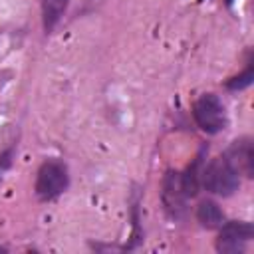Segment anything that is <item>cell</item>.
<instances>
[{"mask_svg": "<svg viewBox=\"0 0 254 254\" xmlns=\"http://www.w3.org/2000/svg\"><path fill=\"white\" fill-rule=\"evenodd\" d=\"M200 187H204L208 192L218 194V196H230L238 190L240 187V175L238 171L230 165V161L220 155L212 159L208 165L202 167L200 173Z\"/></svg>", "mask_w": 254, "mask_h": 254, "instance_id": "obj_1", "label": "cell"}, {"mask_svg": "<svg viewBox=\"0 0 254 254\" xmlns=\"http://www.w3.org/2000/svg\"><path fill=\"white\" fill-rule=\"evenodd\" d=\"M192 117H194V123L198 125V129L204 131L206 135H216V133L224 131L228 125L226 107L220 101V97L214 93H202L194 101Z\"/></svg>", "mask_w": 254, "mask_h": 254, "instance_id": "obj_2", "label": "cell"}, {"mask_svg": "<svg viewBox=\"0 0 254 254\" xmlns=\"http://www.w3.org/2000/svg\"><path fill=\"white\" fill-rule=\"evenodd\" d=\"M69 185V173L65 163L56 161V159H48L42 163V167L38 169V177H36V196L44 202L58 198Z\"/></svg>", "mask_w": 254, "mask_h": 254, "instance_id": "obj_3", "label": "cell"}, {"mask_svg": "<svg viewBox=\"0 0 254 254\" xmlns=\"http://www.w3.org/2000/svg\"><path fill=\"white\" fill-rule=\"evenodd\" d=\"M254 238V226L246 220H230L218 228L216 250L222 254H236L246 248V244Z\"/></svg>", "mask_w": 254, "mask_h": 254, "instance_id": "obj_4", "label": "cell"}, {"mask_svg": "<svg viewBox=\"0 0 254 254\" xmlns=\"http://www.w3.org/2000/svg\"><path fill=\"white\" fill-rule=\"evenodd\" d=\"M161 200L171 218H183L187 212V200L189 194L183 185V177L179 171H167L163 179V189H161Z\"/></svg>", "mask_w": 254, "mask_h": 254, "instance_id": "obj_5", "label": "cell"}, {"mask_svg": "<svg viewBox=\"0 0 254 254\" xmlns=\"http://www.w3.org/2000/svg\"><path fill=\"white\" fill-rule=\"evenodd\" d=\"M224 157L238 171V175L252 179V175H254V147H252L250 137H240V139L232 141V145L228 147Z\"/></svg>", "mask_w": 254, "mask_h": 254, "instance_id": "obj_6", "label": "cell"}, {"mask_svg": "<svg viewBox=\"0 0 254 254\" xmlns=\"http://www.w3.org/2000/svg\"><path fill=\"white\" fill-rule=\"evenodd\" d=\"M196 220L200 222L202 228L214 230V228H220L224 224V212L218 206V202L206 198L196 206Z\"/></svg>", "mask_w": 254, "mask_h": 254, "instance_id": "obj_7", "label": "cell"}, {"mask_svg": "<svg viewBox=\"0 0 254 254\" xmlns=\"http://www.w3.org/2000/svg\"><path fill=\"white\" fill-rule=\"evenodd\" d=\"M204 149L198 151V155L194 157V161L189 165V169L185 173H181L183 177V185H185V190L189 194V198H192L198 189H200V173H202V167H204Z\"/></svg>", "mask_w": 254, "mask_h": 254, "instance_id": "obj_8", "label": "cell"}, {"mask_svg": "<svg viewBox=\"0 0 254 254\" xmlns=\"http://www.w3.org/2000/svg\"><path fill=\"white\" fill-rule=\"evenodd\" d=\"M67 2L69 0H42V22L46 32H52L56 24L62 20L67 8Z\"/></svg>", "mask_w": 254, "mask_h": 254, "instance_id": "obj_9", "label": "cell"}, {"mask_svg": "<svg viewBox=\"0 0 254 254\" xmlns=\"http://www.w3.org/2000/svg\"><path fill=\"white\" fill-rule=\"evenodd\" d=\"M252 65H254V64H252V58H250V60L246 62L244 71L238 73V75H234V77H230V79L226 81V87L232 89V91H238V89L248 87V85L252 83V79H254V67H252Z\"/></svg>", "mask_w": 254, "mask_h": 254, "instance_id": "obj_10", "label": "cell"}, {"mask_svg": "<svg viewBox=\"0 0 254 254\" xmlns=\"http://www.w3.org/2000/svg\"><path fill=\"white\" fill-rule=\"evenodd\" d=\"M12 157H14V147L6 149V151L0 155V177H2V175H4V171L12 165Z\"/></svg>", "mask_w": 254, "mask_h": 254, "instance_id": "obj_11", "label": "cell"}, {"mask_svg": "<svg viewBox=\"0 0 254 254\" xmlns=\"http://www.w3.org/2000/svg\"><path fill=\"white\" fill-rule=\"evenodd\" d=\"M224 2H226V4H232V0H224Z\"/></svg>", "mask_w": 254, "mask_h": 254, "instance_id": "obj_12", "label": "cell"}, {"mask_svg": "<svg viewBox=\"0 0 254 254\" xmlns=\"http://www.w3.org/2000/svg\"><path fill=\"white\" fill-rule=\"evenodd\" d=\"M2 250H4V248H2V246H0V252H2Z\"/></svg>", "mask_w": 254, "mask_h": 254, "instance_id": "obj_13", "label": "cell"}]
</instances>
